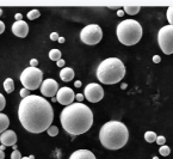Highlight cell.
<instances>
[{
  "instance_id": "obj_1",
  "label": "cell",
  "mask_w": 173,
  "mask_h": 159,
  "mask_svg": "<svg viewBox=\"0 0 173 159\" xmlns=\"http://www.w3.org/2000/svg\"><path fill=\"white\" fill-rule=\"evenodd\" d=\"M19 121L27 132L39 134L48 131L54 120V110L46 98L30 95L20 101L18 108Z\"/></svg>"
},
{
  "instance_id": "obj_2",
  "label": "cell",
  "mask_w": 173,
  "mask_h": 159,
  "mask_svg": "<svg viewBox=\"0 0 173 159\" xmlns=\"http://www.w3.org/2000/svg\"><path fill=\"white\" fill-rule=\"evenodd\" d=\"M61 124L71 135H80L86 133L93 124L92 110L84 103H73L61 111Z\"/></svg>"
},
{
  "instance_id": "obj_3",
  "label": "cell",
  "mask_w": 173,
  "mask_h": 159,
  "mask_svg": "<svg viewBox=\"0 0 173 159\" xmlns=\"http://www.w3.org/2000/svg\"><path fill=\"white\" fill-rule=\"evenodd\" d=\"M129 139L127 126L119 121H109L101 126L99 131V140L108 150H119L126 146Z\"/></svg>"
},
{
  "instance_id": "obj_4",
  "label": "cell",
  "mask_w": 173,
  "mask_h": 159,
  "mask_svg": "<svg viewBox=\"0 0 173 159\" xmlns=\"http://www.w3.org/2000/svg\"><path fill=\"white\" fill-rule=\"evenodd\" d=\"M96 75L100 83L106 85L117 84L126 75V66L117 58H108L99 63Z\"/></svg>"
},
{
  "instance_id": "obj_5",
  "label": "cell",
  "mask_w": 173,
  "mask_h": 159,
  "mask_svg": "<svg viewBox=\"0 0 173 159\" xmlns=\"http://www.w3.org/2000/svg\"><path fill=\"white\" fill-rule=\"evenodd\" d=\"M116 34L122 44L134 45L142 37V27L135 19H124L117 25Z\"/></svg>"
},
{
  "instance_id": "obj_6",
  "label": "cell",
  "mask_w": 173,
  "mask_h": 159,
  "mask_svg": "<svg viewBox=\"0 0 173 159\" xmlns=\"http://www.w3.org/2000/svg\"><path fill=\"white\" fill-rule=\"evenodd\" d=\"M19 80L24 88H27L30 91L37 90L43 83V72L37 67H27L22 72Z\"/></svg>"
},
{
  "instance_id": "obj_7",
  "label": "cell",
  "mask_w": 173,
  "mask_h": 159,
  "mask_svg": "<svg viewBox=\"0 0 173 159\" xmlns=\"http://www.w3.org/2000/svg\"><path fill=\"white\" fill-rule=\"evenodd\" d=\"M158 43L163 53L166 55L173 54V25H165L158 32Z\"/></svg>"
},
{
  "instance_id": "obj_8",
  "label": "cell",
  "mask_w": 173,
  "mask_h": 159,
  "mask_svg": "<svg viewBox=\"0 0 173 159\" xmlns=\"http://www.w3.org/2000/svg\"><path fill=\"white\" fill-rule=\"evenodd\" d=\"M101 37H103V31L99 25H97V24H90L84 28L80 32L81 41L89 45H94V44L99 43Z\"/></svg>"
},
{
  "instance_id": "obj_9",
  "label": "cell",
  "mask_w": 173,
  "mask_h": 159,
  "mask_svg": "<svg viewBox=\"0 0 173 159\" xmlns=\"http://www.w3.org/2000/svg\"><path fill=\"white\" fill-rule=\"evenodd\" d=\"M84 96L85 98L91 102V103H97L103 99L104 97V90L100 86L99 84H96V83H91L89 84L86 88H85V91H84Z\"/></svg>"
},
{
  "instance_id": "obj_10",
  "label": "cell",
  "mask_w": 173,
  "mask_h": 159,
  "mask_svg": "<svg viewBox=\"0 0 173 159\" xmlns=\"http://www.w3.org/2000/svg\"><path fill=\"white\" fill-rule=\"evenodd\" d=\"M75 98V93L73 92V90L67 86H64V88H59L57 93H56V101L62 104V105H71L73 104V101Z\"/></svg>"
},
{
  "instance_id": "obj_11",
  "label": "cell",
  "mask_w": 173,
  "mask_h": 159,
  "mask_svg": "<svg viewBox=\"0 0 173 159\" xmlns=\"http://www.w3.org/2000/svg\"><path fill=\"white\" fill-rule=\"evenodd\" d=\"M59 91V84L54 79H46L43 80L42 85H41V92L43 96L46 97H54L56 96Z\"/></svg>"
},
{
  "instance_id": "obj_12",
  "label": "cell",
  "mask_w": 173,
  "mask_h": 159,
  "mask_svg": "<svg viewBox=\"0 0 173 159\" xmlns=\"http://www.w3.org/2000/svg\"><path fill=\"white\" fill-rule=\"evenodd\" d=\"M12 32L18 37H25L29 32L27 23L24 20H18L12 25Z\"/></svg>"
},
{
  "instance_id": "obj_13",
  "label": "cell",
  "mask_w": 173,
  "mask_h": 159,
  "mask_svg": "<svg viewBox=\"0 0 173 159\" xmlns=\"http://www.w3.org/2000/svg\"><path fill=\"white\" fill-rule=\"evenodd\" d=\"M0 142L2 145H5L6 147L7 146H14L16 142H17V135L13 131H6L1 134L0 136Z\"/></svg>"
},
{
  "instance_id": "obj_14",
  "label": "cell",
  "mask_w": 173,
  "mask_h": 159,
  "mask_svg": "<svg viewBox=\"0 0 173 159\" xmlns=\"http://www.w3.org/2000/svg\"><path fill=\"white\" fill-rule=\"evenodd\" d=\"M69 159H97L96 156L89 150H78L71 154Z\"/></svg>"
},
{
  "instance_id": "obj_15",
  "label": "cell",
  "mask_w": 173,
  "mask_h": 159,
  "mask_svg": "<svg viewBox=\"0 0 173 159\" xmlns=\"http://www.w3.org/2000/svg\"><path fill=\"white\" fill-rule=\"evenodd\" d=\"M60 78L62 81H71L74 78V71L71 67H64L60 72Z\"/></svg>"
},
{
  "instance_id": "obj_16",
  "label": "cell",
  "mask_w": 173,
  "mask_h": 159,
  "mask_svg": "<svg viewBox=\"0 0 173 159\" xmlns=\"http://www.w3.org/2000/svg\"><path fill=\"white\" fill-rule=\"evenodd\" d=\"M9 124H10L9 117L5 115V114L0 113V134H2L4 132H6V131H7Z\"/></svg>"
},
{
  "instance_id": "obj_17",
  "label": "cell",
  "mask_w": 173,
  "mask_h": 159,
  "mask_svg": "<svg viewBox=\"0 0 173 159\" xmlns=\"http://www.w3.org/2000/svg\"><path fill=\"white\" fill-rule=\"evenodd\" d=\"M4 88H5V91L7 93L13 92L14 91V81H13V79H11V78L5 79V81H4Z\"/></svg>"
},
{
  "instance_id": "obj_18",
  "label": "cell",
  "mask_w": 173,
  "mask_h": 159,
  "mask_svg": "<svg viewBox=\"0 0 173 159\" xmlns=\"http://www.w3.org/2000/svg\"><path fill=\"white\" fill-rule=\"evenodd\" d=\"M49 58H50V60L57 62L59 60H61V52L59 49H51L49 52Z\"/></svg>"
},
{
  "instance_id": "obj_19",
  "label": "cell",
  "mask_w": 173,
  "mask_h": 159,
  "mask_svg": "<svg viewBox=\"0 0 173 159\" xmlns=\"http://www.w3.org/2000/svg\"><path fill=\"white\" fill-rule=\"evenodd\" d=\"M140 10H141L140 6H124L123 11H124L126 13H128V15L133 16V15H136V13H138V12H140Z\"/></svg>"
},
{
  "instance_id": "obj_20",
  "label": "cell",
  "mask_w": 173,
  "mask_h": 159,
  "mask_svg": "<svg viewBox=\"0 0 173 159\" xmlns=\"http://www.w3.org/2000/svg\"><path fill=\"white\" fill-rule=\"evenodd\" d=\"M156 138L158 135L154 132H146L145 133V140L147 142H154L156 141Z\"/></svg>"
},
{
  "instance_id": "obj_21",
  "label": "cell",
  "mask_w": 173,
  "mask_h": 159,
  "mask_svg": "<svg viewBox=\"0 0 173 159\" xmlns=\"http://www.w3.org/2000/svg\"><path fill=\"white\" fill-rule=\"evenodd\" d=\"M39 10H31L29 13H27V18L30 19V20H34V19H37V18L39 17Z\"/></svg>"
},
{
  "instance_id": "obj_22",
  "label": "cell",
  "mask_w": 173,
  "mask_h": 159,
  "mask_svg": "<svg viewBox=\"0 0 173 159\" xmlns=\"http://www.w3.org/2000/svg\"><path fill=\"white\" fill-rule=\"evenodd\" d=\"M47 133H48L49 136H56V135L59 134V128H57L56 126H50V127L48 128Z\"/></svg>"
},
{
  "instance_id": "obj_23",
  "label": "cell",
  "mask_w": 173,
  "mask_h": 159,
  "mask_svg": "<svg viewBox=\"0 0 173 159\" xmlns=\"http://www.w3.org/2000/svg\"><path fill=\"white\" fill-rule=\"evenodd\" d=\"M159 153L161 154V156H164V157H167L170 153H171V150H170V147L168 146H160V148H159Z\"/></svg>"
},
{
  "instance_id": "obj_24",
  "label": "cell",
  "mask_w": 173,
  "mask_h": 159,
  "mask_svg": "<svg viewBox=\"0 0 173 159\" xmlns=\"http://www.w3.org/2000/svg\"><path fill=\"white\" fill-rule=\"evenodd\" d=\"M167 20L170 23V25H173V6H170L167 9Z\"/></svg>"
},
{
  "instance_id": "obj_25",
  "label": "cell",
  "mask_w": 173,
  "mask_h": 159,
  "mask_svg": "<svg viewBox=\"0 0 173 159\" xmlns=\"http://www.w3.org/2000/svg\"><path fill=\"white\" fill-rule=\"evenodd\" d=\"M22 154H20V152L18 150H14L12 153H11V159H22Z\"/></svg>"
},
{
  "instance_id": "obj_26",
  "label": "cell",
  "mask_w": 173,
  "mask_h": 159,
  "mask_svg": "<svg viewBox=\"0 0 173 159\" xmlns=\"http://www.w3.org/2000/svg\"><path fill=\"white\" fill-rule=\"evenodd\" d=\"M19 96L23 98H27V96H30V90H27V88H22L20 92H19Z\"/></svg>"
},
{
  "instance_id": "obj_27",
  "label": "cell",
  "mask_w": 173,
  "mask_h": 159,
  "mask_svg": "<svg viewBox=\"0 0 173 159\" xmlns=\"http://www.w3.org/2000/svg\"><path fill=\"white\" fill-rule=\"evenodd\" d=\"M165 142H166V139H165V136H163V135H159V136L156 138V144H158V145L164 146Z\"/></svg>"
},
{
  "instance_id": "obj_28",
  "label": "cell",
  "mask_w": 173,
  "mask_h": 159,
  "mask_svg": "<svg viewBox=\"0 0 173 159\" xmlns=\"http://www.w3.org/2000/svg\"><path fill=\"white\" fill-rule=\"evenodd\" d=\"M5 105H6V101H5V97L0 93V111L5 108Z\"/></svg>"
},
{
  "instance_id": "obj_29",
  "label": "cell",
  "mask_w": 173,
  "mask_h": 159,
  "mask_svg": "<svg viewBox=\"0 0 173 159\" xmlns=\"http://www.w3.org/2000/svg\"><path fill=\"white\" fill-rule=\"evenodd\" d=\"M59 38H60V36H59L57 32H51L50 34V40L51 41H59Z\"/></svg>"
},
{
  "instance_id": "obj_30",
  "label": "cell",
  "mask_w": 173,
  "mask_h": 159,
  "mask_svg": "<svg viewBox=\"0 0 173 159\" xmlns=\"http://www.w3.org/2000/svg\"><path fill=\"white\" fill-rule=\"evenodd\" d=\"M75 98H76V101H78L79 103H82V101H84L85 96H84L82 93H78V95H75Z\"/></svg>"
},
{
  "instance_id": "obj_31",
  "label": "cell",
  "mask_w": 173,
  "mask_h": 159,
  "mask_svg": "<svg viewBox=\"0 0 173 159\" xmlns=\"http://www.w3.org/2000/svg\"><path fill=\"white\" fill-rule=\"evenodd\" d=\"M38 66V61L36 59H31L30 60V67H37Z\"/></svg>"
},
{
  "instance_id": "obj_32",
  "label": "cell",
  "mask_w": 173,
  "mask_h": 159,
  "mask_svg": "<svg viewBox=\"0 0 173 159\" xmlns=\"http://www.w3.org/2000/svg\"><path fill=\"white\" fill-rule=\"evenodd\" d=\"M160 61H161V58L159 55H154L153 56V62L154 63H160Z\"/></svg>"
},
{
  "instance_id": "obj_33",
  "label": "cell",
  "mask_w": 173,
  "mask_h": 159,
  "mask_svg": "<svg viewBox=\"0 0 173 159\" xmlns=\"http://www.w3.org/2000/svg\"><path fill=\"white\" fill-rule=\"evenodd\" d=\"M4 31H5V24H4V23L0 20V35H1Z\"/></svg>"
},
{
  "instance_id": "obj_34",
  "label": "cell",
  "mask_w": 173,
  "mask_h": 159,
  "mask_svg": "<svg viewBox=\"0 0 173 159\" xmlns=\"http://www.w3.org/2000/svg\"><path fill=\"white\" fill-rule=\"evenodd\" d=\"M56 65H57V67H64V60H62V59H61V60H59V61L56 62Z\"/></svg>"
},
{
  "instance_id": "obj_35",
  "label": "cell",
  "mask_w": 173,
  "mask_h": 159,
  "mask_svg": "<svg viewBox=\"0 0 173 159\" xmlns=\"http://www.w3.org/2000/svg\"><path fill=\"white\" fill-rule=\"evenodd\" d=\"M14 18H16V19H17V22H18V20H22V19H23V16H22V13H16Z\"/></svg>"
},
{
  "instance_id": "obj_36",
  "label": "cell",
  "mask_w": 173,
  "mask_h": 159,
  "mask_svg": "<svg viewBox=\"0 0 173 159\" xmlns=\"http://www.w3.org/2000/svg\"><path fill=\"white\" fill-rule=\"evenodd\" d=\"M123 15H124V11H123V10H118V11H117V16H118V17H123Z\"/></svg>"
},
{
  "instance_id": "obj_37",
  "label": "cell",
  "mask_w": 173,
  "mask_h": 159,
  "mask_svg": "<svg viewBox=\"0 0 173 159\" xmlns=\"http://www.w3.org/2000/svg\"><path fill=\"white\" fill-rule=\"evenodd\" d=\"M74 86H75V88H80V86H81V81H79V80H76V81L74 83Z\"/></svg>"
},
{
  "instance_id": "obj_38",
  "label": "cell",
  "mask_w": 173,
  "mask_h": 159,
  "mask_svg": "<svg viewBox=\"0 0 173 159\" xmlns=\"http://www.w3.org/2000/svg\"><path fill=\"white\" fill-rule=\"evenodd\" d=\"M5 158V153H4V151L0 150V159H4Z\"/></svg>"
},
{
  "instance_id": "obj_39",
  "label": "cell",
  "mask_w": 173,
  "mask_h": 159,
  "mask_svg": "<svg viewBox=\"0 0 173 159\" xmlns=\"http://www.w3.org/2000/svg\"><path fill=\"white\" fill-rule=\"evenodd\" d=\"M59 42H60V43H64V37H60V38H59Z\"/></svg>"
},
{
  "instance_id": "obj_40",
  "label": "cell",
  "mask_w": 173,
  "mask_h": 159,
  "mask_svg": "<svg viewBox=\"0 0 173 159\" xmlns=\"http://www.w3.org/2000/svg\"><path fill=\"white\" fill-rule=\"evenodd\" d=\"M127 84H122V85H121V88H122V90H126V88H127Z\"/></svg>"
},
{
  "instance_id": "obj_41",
  "label": "cell",
  "mask_w": 173,
  "mask_h": 159,
  "mask_svg": "<svg viewBox=\"0 0 173 159\" xmlns=\"http://www.w3.org/2000/svg\"><path fill=\"white\" fill-rule=\"evenodd\" d=\"M5 148H6V146H5V145H1V147H0V150H1V151H4V150H5Z\"/></svg>"
},
{
  "instance_id": "obj_42",
  "label": "cell",
  "mask_w": 173,
  "mask_h": 159,
  "mask_svg": "<svg viewBox=\"0 0 173 159\" xmlns=\"http://www.w3.org/2000/svg\"><path fill=\"white\" fill-rule=\"evenodd\" d=\"M22 159H30V157H23Z\"/></svg>"
},
{
  "instance_id": "obj_43",
  "label": "cell",
  "mask_w": 173,
  "mask_h": 159,
  "mask_svg": "<svg viewBox=\"0 0 173 159\" xmlns=\"http://www.w3.org/2000/svg\"><path fill=\"white\" fill-rule=\"evenodd\" d=\"M2 15V10H1V7H0V16Z\"/></svg>"
},
{
  "instance_id": "obj_44",
  "label": "cell",
  "mask_w": 173,
  "mask_h": 159,
  "mask_svg": "<svg viewBox=\"0 0 173 159\" xmlns=\"http://www.w3.org/2000/svg\"><path fill=\"white\" fill-rule=\"evenodd\" d=\"M153 159H159V158H158V157H154V158H153Z\"/></svg>"
}]
</instances>
